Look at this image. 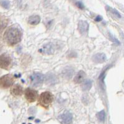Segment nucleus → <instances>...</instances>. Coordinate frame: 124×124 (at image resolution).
I'll return each mask as SVG.
<instances>
[{
  "instance_id": "obj_1",
  "label": "nucleus",
  "mask_w": 124,
  "mask_h": 124,
  "mask_svg": "<svg viewBox=\"0 0 124 124\" xmlns=\"http://www.w3.org/2000/svg\"><path fill=\"white\" fill-rule=\"evenodd\" d=\"M4 39L9 46H15L22 39V32L19 28L12 26L8 28L4 34Z\"/></svg>"
},
{
  "instance_id": "obj_2",
  "label": "nucleus",
  "mask_w": 124,
  "mask_h": 124,
  "mask_svg": "<svg viewBox=\"0 0 124 124\" xmlns=\"http://www.w3.org/2000/svg\"><path fill=\"white\" fill-rule=\"evenodd\" d=\"M53 100H54V96L53 93L48 91H46L42 92L40 95L38 102L41 106L47 108L52 104Z\"/></svg>"
},
{
  "instance_id": "obj_3",
  "label": "nucleus",
  "mask_w": 124,
  "mask_h": 124,
  "mask_svg": "<svg viewBox=\"0 0 124 124\" xmlns=\"http://www.w3.org/2000/svg\"><path fill=\"white\" fill-rule=\"evenodd\" d=\"M15 78L12 75L6 74L0 78V88L8 89L13 85Z\"/></svg>"
},
{
  "instance_id": "obj_4",
  "label": "nucleus",
  "mask_w": 124,
  "mask_h": 124,
  "mask_svg": "<svg viewBox=\"0 0 124 124\" xmlns=\"http://www.w3.org/2000/svg\"><path fill=\"white\" fill-rule=\"evenodd\" d=\"M31 84L34 87H38L41 85L44 81V76L39 72H35L30 77Z\"/></svg>"
},
{
  "instance_id": "obj_5",
  "label": "nucleus",
  "mask_w": 124,
  "mask_h": 124,
  "mask_svg": "<svg viewBox=\"0 0 124 124\" xmlns=\"http://www.w3.org/2000/svg\"><path fill=\"white\" fill-rule=\"evenodd\" d=\"M11 63V58L7 54L0 55V68L8 70Z\"/></svg>"
},
{
  "instance_id": "obj_6",
  "label": "nucleus",
  "mask_w": 124,
  "mask_h": 124,
  "mask_svg": "<svg viewBox=\"0 0 124 124\" xmlns=\"http://www.w3.org/2000/svg\"><path fill=\"white\" fill-rule=\"evenodd\" d=\"M25 98L29 102H35L38 97V92L31 88H28L25 91Z\"/></svg>"
},
{
  "instance_id": "obj_7",
  "label": "nucleus",
  "mask_w": 124,
  "mask_h": 124,
  "mask_svg": "<svg viewBox=\"0 0 124 124\" xmlns=\"http://www.w3.org/2000/svg\"><path fill=\"white\" fill-rule=\"evenodd\" d=\"M55 45L52 42L46 44L39 50L40 53L46 55H51L55 52Z\"/></svg>"
},
{
  "instance_id": "obj_8",
  "label": "nucleus",
  "mask_w": 124,
  "mask_h": 124,
  "mask_svg": "<svg viewBox=\"0 0 124 124\" xmlns=\"http://www.w3.org/2000/svg\"><path fill=\"white\" fill-rule=\"evenodd\" d=\"M59 119L62 124H69L71 123L72 120V115L69 112H66L62 115L59 116Z\"/></svg>"
},
{
  "instance_id": "obj_9",
  "label": "nucleus",
  "mask_w": 124,
  "mask_h": 124,
  "mask_svg": "<svg viewBox=\"0 0 124 124\" xmlns=\"http://www.w3.org/2000/svg\"><path fill=\"white\" fill-rule=\"evenodd\" d=\"M78 29L82 35H86L89 30V24L84 21H80L78 24Z\"/></svg>"
},
{
  "instance_id": "obj_10",
  "label": "nucleus",
  "mask_w": 124,
  "mask_h": 124,
  "mask_svg": "<svg viewBox=\"0 0 124 124\" xmlns=\"http://www.w3.org/2000/svg\"><path fill=\"white\" fill-rule=\"evenodd\" d=\"M11 93L14 96H21L23 93V88L19 84H15L11 88Z\"/></svg>"
},
{
  "instance_id": "obj_11",
  "label": "nucleus",
  "mask_w": 124,
  "mask_h": 124,
  "mask_svg": "<svg viewBox=\"0 0 124 124\" xmlns=\"http://www.w3.org/2000/svg\"><path fill=\"white\" fill-rule=\"evenodd\" d=\"M92 60L94 62L103 63L106 60V55L104 53H97L92 57Z\"/></svg>"
},
{
  "instance_id": "obj_12",
  "label": "nucleus",
  "mask_w": 124,
  "mask_h": 124,
  "mask_svg": "<svg viewBox=\"0 0 124 124\" xmlns=\"http://www.w3.org/2000/svg\"><path fill=\"white\" fill-rule=\"evenodd\" d=\"M86 74L83 70H80L74 78V82L76 84H80L84 81Z\"/></svg>"
},
{
  "instance_id": "obj_13",
  "label": "nucleus",
  "mask_w": 124,
  "mask_h": 124,
  "mask_svg": "<svg viewBox=\"0 0 124 124\" xmlns=\"http://www.w3.org/2000/svg\"><path fill=\"white\" fill-rule=\"evenodd\" d=\"M41 21V18L38 15H33L30 16L28 19V23L31 25H37Z\"/></svg>"
},
{
  "instance_id": "obj_14",
  "label": "nucleus",
  "mask_w": 124,
  "mask_h": 124,
  "mask_svg": "<svg viewBox=\"0 0 124 124\" xmlns=\"http://www.w3.org/2000/svg\"><path fill=\"white\" fill-rule=\"evenodd\" d=\"M92 87V81L89 79L85 80L82 84V89L84 91H88Z\"/></svg>"
},
{
  "instance_id": "obj_15",
  "label": "nucleus",
  "mask_w": 124,
  "mask_h": 124,
  "mask_svg": "<svg viewBox=\"0 0 124 124\" xmlns=\"http://www.w3.org/2000/svg\"><path fill=\"white\" fill-rule=\"evenodd\" d=\"M8 20L5 18H0V34L4 31V29L8 25Z\"/></svg>"
},
{
  "instance_id": "obj_16",
  "label": "nucleus",
  "mask_w": 124,
  "mask_h": 124,
  "mask_svg": "<svg viewBox=\"0 0 124 124\" xmlns=\"http://www.w3.org/2000/svg\"><path fill=\"white\" fill-rule=\"evenodd\" d=\"M97 117L98 118L100 122H104V120H105V113L104 110H102L99 112H98L97 114Z\"/></svg>"
},
{
  "instance_id": "obj_17",
  "label": "nucleus",
  "mask_w": 124,
  "mask_h": 124,
  "mask_svg": "<svg viewBox=\"0 0 124 124\" xmlns=\"http://www.w3.org/2000/svg\"><path fill=\"white\" fill-rule=\"evenodd\" d=\"M0 4H1V6H3L4 8H6V9H8L9 8V6H10V3L7 0H2Z\"/></svg>"
},
{
  "instance_id": "obj_18",
  "label": "nucleus",
  "mask_w": 124,
  "mask_h": 124,
  "mask_svg": "<svg viewBox=\"0 0 124 124\" xmlns=\"http://www.w3.org/2000/svg\"><path fill=\"white\" fill-rule=\"evenodd\" d=\"M109 9H110V11L112 12V13L114 14L115 16L118 17V18H121V15H120V14L119 13H118V12L116 10V9H112V8H109Z\"/></svg>"
},
{
  "instance_id": "obj_19",
  "label": "nucleus",
  "mask_w": 124,
  "mask_h": 124,
  "mask_svg": "<svg viewBox=\"0 0 124 124\" xmlns=\"http://www.w3.org/2000/svg\"><path fill=\"white\" fill-rule=\"evenodd\" d=\"M76 5L78 6L79 8H80V9H83L84 8V5H83V3H82V2H80V1L76 2Z\"/></svg>"
},
{
  "instance_id": "obj_20",
  "label": "nucleus",
  "mask_w": 124,
  "mask_h": 124,
  "mask_svg": "<svg viewBox=\"0 0 124 124\" xmlns=\"http://www.w3.org/2000/svg\"><path fill=\"white\" fill-rule=\"evenodd\" d=\"M102 17H101V16H97L96 17V18H95V21H97V22H99V21H101L102 20Z\"/></svg>"
}]
</instances>
